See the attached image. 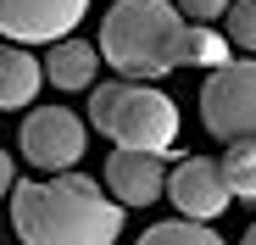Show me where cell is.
Masks as SVG:
<instances>
[{
	"instance_id": "ba28073f",
	"label": "cell",
	"mask_w": 256,
	"mask_h": 245,
	"mask_svg": "<svg viewBox=\"0 0 256 245\" xmlns=\"http://www.w3.org/2000/svg\"><path fill=\"white\" fill-rule=\"evenodd\" d=\"M106 190L122 200V206H150V200L167 190V162L162 150H112L106 156Z\"/></svg>"
},
{
	"instance_id": "2e32d148",
	"label": "cell",
	"mask_w": 256,
	"mask_h": 245,
	"mask_svg": "<svg viewBox=\"0 0 256 245\" xmlns=\"http://www.w3.org/2000/svg\"><path fill=\"white\" fill-rule=\"evenodd\" d=\"M240 245H256V223H250V228H245V240H240Z\"/></svg>"
},
{
	"instance_id": "8fae6325",
	"label": "cell",
	"mask_w": 256,
	"mask_h": 245,
	"mask_svg": "<svg viewBox=\"0 0 256 245\" xmlns=\"http://www.w3.org/2000/svg\"><path fill=\"white\" fill-rule=\"evenodd\" d=\"M134 245H223V234L212 228V223H200V218H173V223H150Z\"/></svg>"
},
{
	"instance_id": "277c9868",
	"label": "cell",
	"mask_w": 256,
	"mask_h": 245,
	"mask_svg": "<svg viewBox=\"0 0 256 245\" xmlns=\"http://www.w3.org/2000/svg\"><path fill=\"white\" fill-rule=\"evenodd\" d=\"M200 122L212 140H256V56L245 62H223L212 67V78L200 84Z\"/></svg>"
},
{
	"instance_id": "5bb4252c",
	"label": "cell",
	"mask_w": 256,
	"mask_h": 245,
	"mask_svg": "<svg viewBox=\"0 0 256 245\" xmlns=\"http://www.w3.org/2000/svg\"><path fill=\"white\" fill-rule=\"evenodd\" d=\"M173 6H178L190 22H218V17H228L234 0H173Z\"/></svg>"
},
{
	"instance_id": "30bf717a",
	"label": "cell",
	"mask_w": 256,
	"mask_h": 245,
	"mask_svg": "<svg viewBox=\"0 0 256 245\" xmlns=\"http://www.w3.org/2000/svg\"><path fill=\"white\" fill-rule=\"evenodd\" d=\"M45 78V62H34L28 45H0V112H28Z\"/></svg>"
},
{
	"instance_id": "9c48e42d",
	"label": "cell",
	"mask_w": 256,
	"mask_h": 245,
	"mask_svg": "<svg viewBox=\"0 0 256 245\" xmlns=\"http://www.w3.org/2000/svg\"><path fill=\"white\" fill-rule=\"evenodd\" d=\"M100 45H90V39H78V34H67V39H56V45H45V78L56 90H95V72H100Z\"/></svg>"
},
{
	"instance_id": "5b68a950",
	"label": "cell",
	"mask_w": 256,
	"mask_h": 245,
	"mask_svg": "<svg viewBox=\"0 0 256 245\" xmlns=\"http://www.w3.org/2000/svg\"><path fill=\"white\" fill-rule=\"evenodd\" d=\"M17 145L39 173H72L84 162V145H90V122L67 106H28Z\"/></svg>"
},
{
	"instance_id": "4fadbf2b",
	"label": "cell",
	"mask_w": 256,
	"mask_h": 245,
	"mask_svg": "<svg viewBox=\"0 0 256 245\" xmlns=\"http://www.w3.org/2000/svg\"><path fill=\"white\" fill-rule=\"evenodd\" d=\"M223 28H228V45L234 50L256 56V0H234L228 17H223Z\"/></svg>"
},
{
	"instance_id": "6da1fadb",
	"label": "cell",
	"mask_w": 256,
	"mask_h": 245,
	"mask_svg": "<svg viewBox=\"0 0 256 245\" xmlns=\"http://www.w3.org/2000/svg\"><path fill=\"white\" fill-rule=\"evenodd\" d=\"M100 56L122 78H167L178 67H223L228 62V34H212L206 22H190L167 0H117L100 17Z\"/></svg>"
},
{
	"instance_id": "52a82bcc",
	"label": "cell",
	"mask_w": 256,
	"mask_h": 245,
	"mask_svg": "<svg viewBox=\"0 0 256 245\" xmlns=\"http://www.w3.org/2000/svg\"><path fill=\"white\" fill-rule=\"evenodd\" d=\"M167 195H173V206L184 218H200V223H218L234 206L223 162H212V156H178V168L167 173Z\"/></svg>"
},
{
	"instance_id": "7a4b0ae2",
	"label": "cell",
	"mask_w": 256,
	"mask_h": 245,
	"mask_svg": "<svg viewBox=\"0 0 256 245\" xmlns=\"http://www.w3.org/2000/svg\"><path fill=\"white\" fill-rule=\"evenodd\" d=\"M122 200L90 173H50L17 178L12 190V228L22 245H117Z\"/></svg>"
},
{
	"instance_id": "9a60e30c",
	"label": "cell",
	"mask_w": 256,
	"mask_h": 245,
	"mask_svg": "<svg viewBox=\"0 0 256 245\" xmlns=\"http://www.w3.org/2000/svg\"><path fill=\"white\" fill-rule=\"evenodd\" d=\"M12 190H17V162L0 150V195H12Z\"/></svg>"
},
{
	"instance_id": "7c38bea8",
	"label": "cell",
	"mask_w": 256,
	"mask_h": 245,
	"mask_svg": "<svg viewBox=\"0 0 256 245\" xmlns=\"http://www.w3.org/2000/svg\"><path fill=\"white\" fill-rule=\"evenodd\" d=\"M223 178L234 200H256V140H228L223 150Z\"/></svg>"
},
{
	"instance_id": "8992f818",
	"label": "cell",
	"mask_w": 256,
	"mask_h": 245,
	"mask_svg": "<svg viewBox=\"0 0 256 245\" xmlns=\"http://www.w3.org/2000/svg\"><path fill=\"white\" fill-rule=\"evenodd\" d=\"M84 12L90 0H0V34L12 45H56L84 22Z\"/></svg>"
},
{
	"instance_id": "3957f363",
	"label": "cell",
	"mask_w": 256,
	"mask_h": 245,
	"mask_svg": "<svg viewBox=\"0 0 256 245\" xmlns=\"http://www.w3.org/2000/svg\"><path fill=\"white\" fill-rule=\"evenodd\" d=\"M90 128L122 150H173L178 145V106L150 78H117L90 90Z\"/></svg>"
}]
</instances>
